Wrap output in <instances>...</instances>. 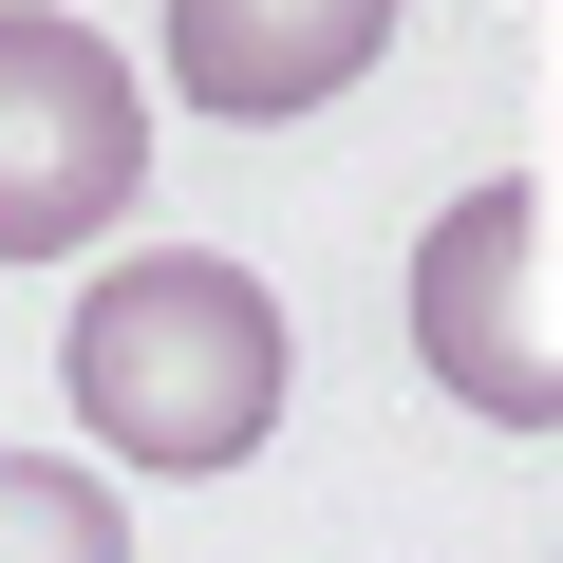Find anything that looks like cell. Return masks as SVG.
I'll return each instance as SVG.
<instances>
[{
    "mask_svg": "<svg viewBox=\"0 0 563 563\" xmlns=\"http://www.w3.org/2000/svg\"><path fill=\"white\" fill-rule=\"evenodd\" d=\"M151 188V95L95 20H0V263H57Z\"/></svg>",
    "mask_w": 563,
    "mask_h": 563,
    "instance_id": "obj_2",
    "label": "cell"
},
{
    "mask_svg": "<svg viewBox=\"0 0 563 563\" xmlns=\"http://www.w3.org/2000/svg\"><path fill=\"white\" fill-rule=\"evenodd\" d=\"M526 188L488 169L470 207H432V244H413V357L451 376V413H488V432H563V339L526 320Z\"/></svg>",
    "mask_w": 563,
    "mask_h": 563,
    "instance_id": "obj_3",
    "label": "cell"
},
{
    "mask_svg": "<svg viewBox=\"0 0 563 563\" xmlns=\"http://www.w3.org/2000/svg\"><path fill=\"white\" fill-rule=\"evenodd\" d=\"M0 563H132V507L57 451H0Z\"/></svg>",
    "mask_w": 563,
    "mask_h": 563,
    "instance_id": "obj_5",
    "label": "cell"
},
{
    "mask_svg": "<svg viewBox=\"0 0 563 563\" xmlns=\"http://www.w3.org/2000/svg\"><path fill=\"white\" fill-rule=\"evenodd\" d=\"M57 376H76V413H95V451H113V470H244V451L282 432L301 339H282L263 263L151 244V263H113L95 301H76Z\"/></svg>",
    "mask_w": 563,
    "mask_h": 563,
    "instance_id": "obj_1",
    "label": "cell"
},
{
    "mask_svg": "<svg viewBox=\"0 0 563 563\" xmlns=\"http://www.w3.org/2000/svg\"><path fill=\"white\" fill-rule=\"evenodd\" d=\"M376 0H320V20H244V0H188L169 20V76H188V113H320V95H357L376 76Z\"/></svg>",
    "mask_w": 563,
    "mask_h": 563,
    "instance_id": "obj_4",
    "label": "cell"
}]
</instances>
